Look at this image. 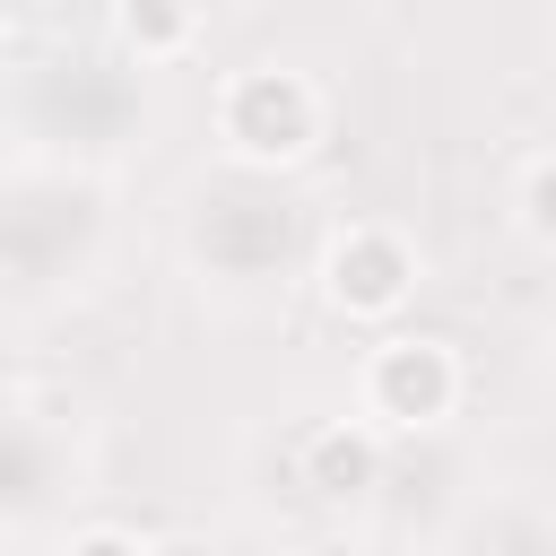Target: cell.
<instances>
[{"instance_id": "cell-1", "label": "cell", "mask_w": 556, "mask_h": 556, "mask_svg": "<svg viewBox=\"0 0 556 556\" xmlns=\"http://www.w3.org/2000/svg\"><path fill=\"white\" fill-rule=\"evenodd\" d=\"M208 113H217V148H226L235 165H252V174L304 165V156L321 148V130H330V96H321L304 70H287V61L226 70Z\"/></svg>"}, {"instance_id": "cell-2", "label": "cell", "mask_w": 556, "mask_h": 556, "mask_svg": "<svg viewBox=\"0 0 556 556\" xmlns=\"http://www.w3.org/2000/svg\"><path fill=\"white\" fill-rule=\"evenodd\" d=\"M313 287H321V313L348 321V330H391L417 295V243L382 217H356V226H330L321 261H313Z\"/></svg>"}, {"instance_id": "cell-7", "label": "cell", "mask_w": 556, "mask_h": 556, "mask_svg": "<svg viewBox=\"0 0 556 556\" xmlns=\"http://www.w3.org/2000/svg\"><path fill=\"white\" fill-rule=\"evenodd\" d=\"M61 556H156V547H148L139 530H113V521H96V530H78Z\"/></svg>"}, {"instance_id": "cell-3", "label": "cell", "mask_w": 556, "mask_h": 556, "mask_svg": "<svg viewBox=\"0 0 556 556\" xmlns=\"http://www.w3.org/2000/svg\"><path fill=\"white\" fill-rule=\"evenodd\" d=\"M460 391H469L460 348L434 339V330H391V339H374L365 365H356V408H365V426H382V434H426V426H443V417L460 408Z\"/></svg>"}, {"instance_id": "cell-6", "label": "cell", "mask_w": 556, "mask_h": 556, "mask_svg": "<svg viewBox=\"0 0 556 556\" xmlns=\"http://www.w3.org/2000/svg\"><path fill=\"white\" fill-rule=\"evenodd\" d=\"M521 226H530V243H547V252H556V148L521 174Z\"/></svg>"}, {"instance_id": "cell-5", "label": "cell", "mask_w": 556, "mask_h": 556, "mask_svg": "<svg viewBox=\"0 0 556 556\" xmlns=\"http://www.w3.org/2000/svg\"><path fill=\"white\" fill-rule=\"evenodd\" d=\"M113 35L130 61H182L200 43V0H113Z\"/></svg>"}, {"instance_id": "cell-4", "label": "cell", "mask_w": 556, "mask_h": 556, "mask_svg": "<svg viewBox=\"0 0 556 556\" xmlns=\"http://www.w3.org/2000/svg\"><path fill=\"white\" fill-rule=\"evenodd\" d=\"M374 469H382V426H348V417H330V426L304 434V486H313V495L356 504V495L374 486Z\"/></svg>"}]
</instances>
